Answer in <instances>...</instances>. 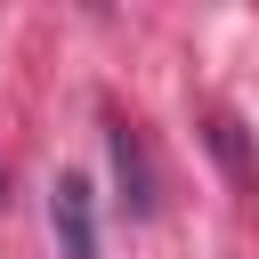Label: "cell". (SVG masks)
<instances>
[{
  "mask_svg": "<svg viewBox=\"0 0 259 259\" xmlns=\"http://www.w3.org/2000/svg\"><path fill=\"white\" fill-rule=\"evenodd\" d=\"M105 146H113V178H121V210L130 219H154L162 210V178H154V146H146V130L138 121H105Z\"/></svg>",
  "mask_w": 259,
  "mask_h": 259,
  "instance_id": "1",
  "label": "cell"
},
{
  "mask_svg": "<svg viewBox=\"0 0 259 259\" xmlns=\"http://www.w3.org/2000/svg\"><path fill=\"white\" fill-rule=\"evenodd\" d=\"M49 227H57V251L65 259H97V202H89V178H57L49 186Z\"/></svg>",
  "mask_w": 259,
  "mask_h": 259,
  "instance_id": "2",
  "label": "cell"
},
{
  "mask_svg": "<svg viewBox=\"0 0 259 259\" xmlns=\"http://www.w3.org/2000/svg\"><path fill=\"white\" fill-rule=\"evenodd\" d=\"M210 146L227 154V170H235V186H259V170H251V154H243V138H235V121H227V113H210Z\"/></svg>",
  "mask_w": 259,
  "mask_h": 259,
  "instance_id": "3",
  "label": "cell"
}]
</instances>
